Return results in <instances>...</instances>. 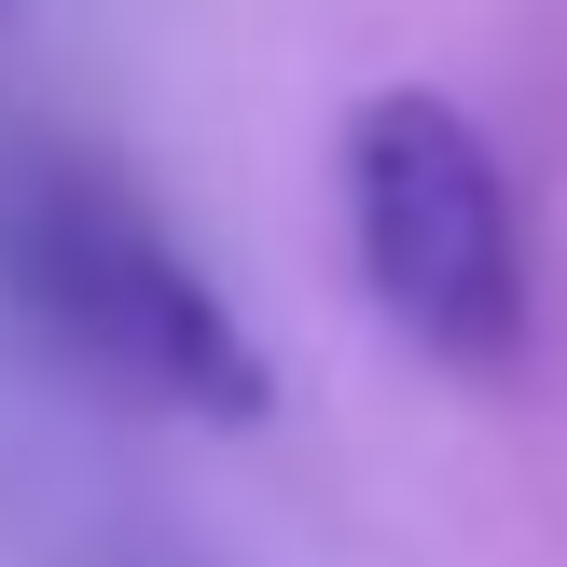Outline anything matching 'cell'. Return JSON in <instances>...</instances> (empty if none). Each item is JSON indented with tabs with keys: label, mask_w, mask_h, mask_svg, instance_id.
Wrapping results in <instances>:
<instances>
[{
	"label": "cell",
	"mask_w": 567,
	"mask_h": 567,
	"mask_svg": "<svg viewBox=\"0 0 567 567\" xmlns=\"http://www.w3.org/2000/svg\"><path fill=\"white\" fill-rule=\"evenodd\" d=\"M0 305L138 415H194V430L277 415V360L236 319V291L166 236V208L125 166L70 138H0Z\"/></svg>",
	"instance_id": "6da1fadb"
},
{
	"label": "cell",
	"mask_w": 567,
	"mask_h": 567,
	"mask_svg": "<svg viewBox=\"0 0 567 567\" xmlns=\"http://www.w3.org/2000/svg\"><path fill=\"white\" fill-rule=\"evenodd\" d=\"M332 208H347V264L374 291V319L430 374H457V388L526 374V332H540L526 208H513L498 138L443 83H374L332 125Z\"/></svg>",
	"instance_id": "7a4b0ae2"
}]
</instances>
